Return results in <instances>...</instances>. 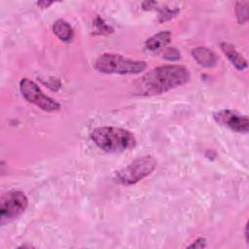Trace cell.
<instances>
[{"mask_svg": "<svg viewBox=\"0 0 249 249\" xmlns=\"http://www.w3.org/2000/svg\"><path fill=\"white\" fill-rule=\"evenodd\" d=\"M188 68L179 64L161 65L153 68L133 82L132 94L140 96L159 95L190 81Z\"/></svg>", "mask_w": 249, "mask_h": 249, "instance_id": "cell-1", "label": "cell"}, {"mask_svg": "<svg viewBox=\"0 0 249 249\" xmlns=\"http://www.w3.org/2000/svg\"><path fill=\"white\" fill-rule=\"evenodd\" d=\"M90 138L98 148L108 153L124 152L136 144V139L129 130L116 126L96 127L90 132Z\"/></svg>", "mask_w": 249, "mask_h": 249, "instance_id": "cell-2", "label": "cell"}, {"mask_svg": "<svg viewBox=\"0 0 249 249\" xmlns=\"http://www.w3.org/2000/svg\"><path fill=\"white\" fill-rule=\"evenodd\" d=\"M94 68L105 74L135 75L145 71L147 63L144 60L127 58L119 53H105L96 58Z\"/></svg>", "mask_w": 249, "mask_h": 249, "instance_id": "cell-3", "label": "cell"}, {"mask_svg": "<svg viewBox=\"0 0 249 249\" xmlns=\"http://www.w3.org/2000/svg\"><path fill=\"white\" fill-rule=\"evenodd\" d=\"M157 161L151 156H144L134 160L127 166L116 172V180L125 186L136 184L149 176L156 168Z\"/></svg>", "mask_w": 249, "mask_h": 249, "instance_id": "cell-4", "label": "cell"}, {"mask_svg": "<svg viewBox=\"0 0 249 249\" xmlns=\"http://www.w3.org/2000/svg\"><path fill=\"white\" fill-rule=\"evenodd\" d=\"M28 205V199L21 191H9L2 195L0 200L1 226L18 219Z\"/></svg>", "mask_w": 249, "mask_h": 249, "instance_id": "cell-5", "label": "cell"}, {"mask_svg": "<svg viewBox=\"0 0 249 249\" xmlns=\"http://www.w3.org/2000/svg\"><path fill=\"white\" fill-rule=\"evenodd\" d=\"M19 90L23 98L47 112H54L60 109V104L53 98L45 94L39 86L33 81L23 78L19 82Z\"/></svg>", "mask_w": 249, "mask_h": 249, "instance_id": "cell-6", "label": "cell"}, {"mask_svg": "<svg viewBox=\"0 0 249 249\" xmlns=\"http://www.w3.org/2000/svg\"><path fill=\"white\" fill-rule=\"evenodd\" d=\"M214 120L233 131L247 133L249 130V122L247 116H241L231 110H222L214 114Z\"/></svg>", "mask_w": 249, "mask_h": 249, "instance_id": "cell-7", "label": "cell"}, {"mask_svg": "<svg viewBox=\"0 0 249 249\" xmlns=\"http://www.w3.org/2000/svg\"><path fill=\"white\" fill-rule=\"evenodd\" d=\"M192 55L199 65L207 68L214 67L218 61L216 53L206 47L199 46L193 49Z\"/></svg>", "mask_w": 249, "mask_h": 249, "instance_id": "cell-8", "label": "cell"}, {"mask_svg": "<svg viewBox=\"0 0 249 249\" xmlns=\"http://www.w3.org/2000/svg\"><path fill=\"white\" fill-rule=\"evenodd\" d=\"M220 48L225 55L229 58L231 63L238 70L243 71L247 67L246 59L236 51L234 46L229 42H221Z\"/></svg>", "mask_w": 249, "mask_h": 249, "instance_id": "cell-9", "label": "cell"}, {"mask_svg": "<svg viewBox=\"0 0 249 249\" xmlns=\"http://www.w3.org/2000/svg\"><path fill=\"white\" fill-rule=\"evenodd\" d=\"M171 37H172V35L169 31H167V30L160 31V32L153 35L152 37H150L145 42V48L152 52L160 50L170 43Z\"/></svg>", "mask_w": 249, "mask_h": 249, "instance_id": "cell-10", "label": "cell"}, {"mask_svg": "<svg viewBox=\"0 0 249 249\" xmlns=\"http://www.w3.org/2000/svg\"><path fill=\"white\" fill-rule=\"evenodd\" d=\"M53 31L56 37L63 42L71 41L74 34L71 25L63 19H57L53 22Z\"/></svg>", "mask_w": 249, "mask_h": 249, "instance_id": "cell-11", "label": "cell"}, {"mask_svg": "<svg viewBox=\"0 0 249 249\" xmlns=\"http://www.w3.org/2000/svg\"><path fill=\"white\" fill-rule=\"evenodd\" d=\"M248 1H238L235 4V14L238 22L245 23L248 20Z\"/></svg>", "mask_w": 249, "mask_h": 249, "instance_id": "cell-12", "label": "cell"}, {"mask_svg": "<svg viewBox=\"0 0 249 249\" xmlns=\"http://www.w3.org/2000/svg\"><path fill=\"white\" fill-rule=\"evenodd\" d=\"M180 10L179 9H170V8H162L160 10V16H159V21L163 22L166 20H169L176 17L179 14Z\"/></svg>", "mask_w": 249, "mask_h": 249, "instance_id": "cell-13", "label": "cell"}, {"mask_svg": "<svg viewBox=\"0 0 249 249\" xmlns=\"http://www.w3.org/2000/svg\"><path fill=\"white\" fill-rule=\"evenodd\" d=\"M180 52L176 49V48H168L164 53L162 57L167 59V60H171V61H175L178 60L180 58Z\"/></svg>", "mask_w": 249, "mask_h": 249, "instance_id": "cell-14", "label": "cell"}, {"mask_svg": "<svg viewBox=\"0 0 249 249\" xmlns=\"http://www.w3.org/2000/svg\"><path fill=\"white\" fill-rule=\"evenodd\" d=\"M207 246V240L205 237H197L196 240H194L190 245H188V248H197L202 249Z\"/></svg>", "mask_w": 249, "mask_h": 249, "instance_id": "cell-15", "label": "cell"}, {"mask_svg": "<svg viewBox=\"0 0 249 249\" xmlns=\"http://www.w3.org/2000/svg\"><path fill=\"white\" fill-rule=\"evenodd\" d=\"M96 19L98 20V22L97 21H95V25L97 26V29H98V31H100L101 30V33H103L104 31L106 32V33H109V32H112L113 31V29L109 26V25H107V24H105V23H103V20L100 18H96Z\"/></svg>", "mask_w": 249, "mask_h": 249, "instance_id": "cell-16", "label": "cell"}, {"mask_svg": "<svg viewBox=\"0 0 249 249\" xmlns=\"http://www.w3.org/2000/svg\"><path fill=\"white\" fill-rule=\"evenodd\" d=\"M53 2H49V1H40V2H37V5L40 6L41 8H48L49 6H51Z\"/></svg>", "mask_w": 249, "mask_h": 249, "instance_id": "cell-17", "label": "cell"}, {"mask_svg": "<svg viewBox=\"0 0 249 249\" xmlns=\"http://www.w3.org/2000/svg\"><path fill=\"white\" fill-rule=\"evenodd\" d=\"M245 239H246V242L248 243V226L246 224V227H245Z\"/></svg>", "mask_w": 249, "mask_h": 249, "instance_id": "cell-18", "label": "cell"}]
</instances>
